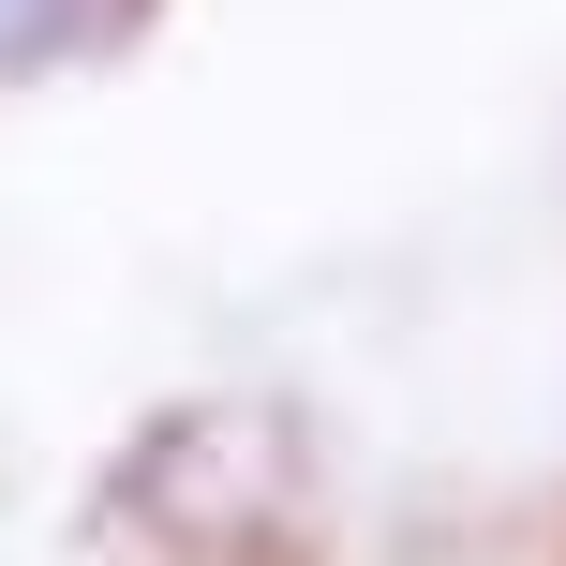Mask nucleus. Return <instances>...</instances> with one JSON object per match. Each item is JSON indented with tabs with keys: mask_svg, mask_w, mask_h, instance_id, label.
Segmentation results:
<instances>
[{
	"mask_svg": "<svg viewBox=\"0 0 566 566\" xmlns=\"http://www.w3.org/2000/svg\"><path fill=\"white\" fill-rule=\"evenodd\" d=\"M149 15H165V0H0V90H30V75H90V60H119Z\"/></svg>",
	"mask_w": 566,
	"mask_h": 566,
	"instance_id": "nucleus-1",
	"label": "nucleus"
}]
</instances>
